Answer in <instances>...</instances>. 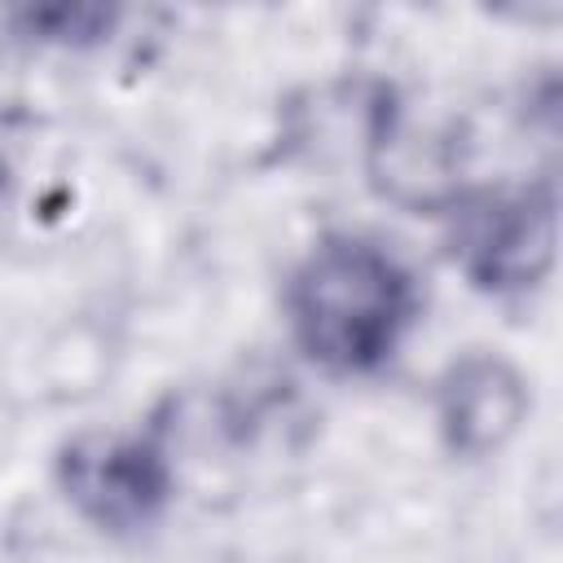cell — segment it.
Returning <instances> with one entry per match:
<instances>
[{
	"instance_id": "obj_3",
	"label": "cell",
	"mask_w": 563,
	"mask_h": 563,
	"mask_svg": "<svg viewBox=\"0 0 563 563\" xmlns=\"http://www.w3.org/2000/svg\"><path fill=\"white\" fill-rule=\"evenodd\" d=\"M62 506L106 541L154 532L176 501V453L163 413L132 427L70 431L48 462Z\"/></svg>"
},
{
	"instance_id": "obj_1",
	"label": "cell",
	"mask_w": 563,
	"mask_h": 563,
	"mask_svg": "<svg viewBox=\"0 0 563 563\" xmlns=\"http://www.w3.org/2000/svg\"><path fill=\"white\" fill-rule=\"evenodd\" d=\"M427 308L418 268L369 229L317 233L282 282L290 347L325 378L383 374Z\"/></svg>"
},
{
	"instance_id": "obj_2",
	"label": "cell",
	"mask_w": 563,
	"mask_h": 563,
	"mask_svg": "<svg viewBox=\"0 0 563 563\" xmlns=\"http://www.w3.org/2000/svg\"><path fill=\"white\" fill-rule=\"evenodd\" d=\"M444 220V255L457 277L497 303L532 299L559 264V180L554 172L466 185Z\"/></svg>"
},
{
	"instance_id": "obj_4",
	"label": "cell",
	"mask_w": 563,
	"mask_h": 563,
	"mask_svg": "<svg viewBox=\"0 0 563 563\" xmlns=\"http://www.w3.org/2000/svg\"><path fill=\"white\" fill-rule=\"evenodd\" d=\"M532 418V378L501 347L453 352L431 383V427L449 457L488 462Z\"/></svg>"
},
{
	"instance_id": "obj_5",
	"label": "cell",
	"mask_w": 563,
	"mask_h": 563,
	"mask_svg": "<svg viewBox=\"0 0 563 563\" xmlns=\"http://www.w3.org/2000/svg\"><path fill=\"white\" fill-rule=\"evenodd\" d=\"M13 35L40 48H97L114 35V4H22L9 13Z\"/></svg>"
}]
</instances>
